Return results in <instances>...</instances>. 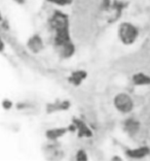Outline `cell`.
I'll use <instances>...</instances> for the list:
<instances>
[{
	"label": "cell",
	"mask_w": 150,
	"mask_h": 161,
	"mask_svg": "<svg viewBox=\"0 0 150 161\" xmlns=\"http://www.w3.org/2000/svg\"><path fill=\"white\" fill-rule=\"evenodd\" d=\"M119 37L124 45H131L136 40L138 36L137 28L130 23H123L119 27Z\"/></svg>",
	"instance_id": "6da1fadb"
},
{
	"label": "cell",
	"mask_w": 150,
	"mask_h": 161,
	"mask_svg": "<svg viewBox=\"0 0 150 161\" xmlns=\"http://www.w3.org/2000/svg\"><path fill=\"white\" fill-rule=\"evenodd\" d=\"M114 105L115 108L122 113H129L133 109V100L127 94L120 93L114 99Z\"/></svg>",
	"instance_id": "7a4b0ae2"
},
{
	"label": "cell",
	"mask_w": 150,
	"mask_h": 161,
	"mask_svg": "<svg viewBox=\"0 0 150 161\" xmlns=\"http://www.w3.org/2000/svg\"><path fill=\"white\" fill-rule=\"evenodd\" d=\"M50 25L54 30H60V29L68 28V18L62 13H56L50 20Z\"/></svg>",
	"instance_id": "3957f363"
},
{
	"label": "cell",
	"mask_w": 150,
	"mask_h": 161,
	"mask_svg": "<svg viewBox=\"0 0 150 161\" xmlns=\"http://www.w3.org/2000/svg\"><path fill=\"white\" fill-rule=\"evenodd\" d=\"M149 153H150V150L146 147H143V148L132 150V151H127V155L130 157H134V158H141V157L148 155Z\"/></svg>",
	"instance_id": "277c9868"
},
{
	"label": "cell",
	"mask_w": 150,
	"mask_h": 161,
	"mask_svg": "<svg viewBox=\"0 0 150 161\" xmlns=\"http://www.w3.org/2000/svg\"><path fill=\"white\" fill-rule=\"evenodd\" d=\"M134 83L137 85H146V84L150 83V78L143 74H138L134 76Z\"/></svg>",
	"instance_id": "5b68a950"
},
{
	"label": "cell",
	"mask_w": 150,
	"mask_h": 161,
	"mask_svg": "<svg viewBox=\"0 0 150 161\" xmlns=\"http://www.w3.org/2000/svg\"><path fill=\"white\" fill-rule=\"evenodd\" d=\"M126 129L130 133H135L139 129V123L135 120H127L126 123Z\"/></svg>",
	"instance_id": "8992f818"
},
{
	"label": "cell",
	"mask_w": 150,
	"mask_h": 161,
	"mask_svg": "<svg viewBox=\"0 0 150 161\" xmlns=\"http://www.w3.org/2000/svg\"><path fill=\"white\" fill-rule=\"evenodd\" d=\"M85 74L83 71H75V72H73V75H71L70 80L73 84H75V85H78V84L85 79Z\"/></svg>",
	"instance_id": "52a82bcc"
},
{
	"label": "cell",
	"mask_w": 150,
	"mask_h": 161,
	"mask_svg": "<svg viewBox=\"0 0 150 161\" xmlns=\"http://www.w3.org/2000/svg\"><path fill=\"white\" fill-rule=\"evenodd\" d=\"M65 131L62 130V129H54V130H50L47 132V135L49 136V138H57V137H60L61 135L64 134Z\"/></svg>",
	"instance_id": "ba28073f"
},
{
	"label": "cell",
	"mask_w": 150,
	"mask_h": 161,
	"mask_svg": "<svg viewBox=\"0 0 150 161\" xmlns=\"http://www.w3.org/2000/svg\"><path fill=\"white\" fill-rule=\"evenodd\" d=\"M49 1L53 2V3H56V4H59V5H66V4L71 3L72 0H49Z\"/></svg>",
	"instance_id": "9c48e42d"
},
{
	"label": "cell",
	"mask_w": 150,
	"mask_h": 161,
	"mask_svg": "<svg viewBox=\"0 0 150 161\" xmlns=\"http://www.w3.org/2000/svg\"><path fill=\"white\" fill-rule=\"evenodd\" d=\"M78 160H85L86 159V156H85V152H82V151H80L79 153H78V155H77V157H76Z\"/></svg>",
	"instance_id": "30bf717a"
},
{
	"label": "cell",
	"mask_w": 150,
	"mask_h": 161,
	"mask_svg": "<svg viewBox=\"0 0 150 161\" xmlns=\"http://www.w3.org/2000/svg\"><path fill=\"white\" fill-rule=\"evenodd\" d=\"M3 49V42H2V40L0 39V51H1Z\"/></svg>",
	"instance_id": "8fae6325"
},
{
	"label": "cell",
	"mask_w": 150,
	"mask_h": 161,
	"mask_svg": "<svg viewBox=\"0 0 150 161\" xmlns=\"http://www.w3.org/2000/svg\"><path fill=\"white\" fill-rule=\"evenodd\" d=\"M18 1H21V0H18Z\"/></svg>",
	"instance_id": "7c38bea8"
}]
</instances>
